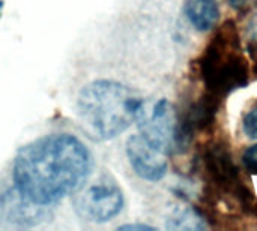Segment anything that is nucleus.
I'll return each instance as SVG.
<instances>
[{
	"instance_id": "nucleus-1",
	"label": "nucleus",
	"mask_w": 257,
	"mask_h": 231,
	"mask_svg": "<svg viewBox=\"0 0 257 231\" xmlns=\"http://www.w3.org/2000/svg\"><path fill=\"white\" fill-rule=\"evenodd\" d=\"M92 170L89 149L71 134H51L24 146L12 164V188L30 203L51 207L75 194Z\"/></svg>"
},
{
	"instance_id": "nucleus-2",
	"label": "nucleus",
	"mask_w": 257,
	"mask_h": 231,
	"mask_svg": "<svg viewBox=\"0 0 257 231\" xmlns=\"http://www.w3.org/2000/svg\"><path fill=\"white\" fill-rule=\"evenodd\" d=\"M143 101L126 86L98 80L81 89L78 95V114L83 126L101 138L108 140L126 131L137 120Z\"/></svg>"
},
{
	"instance_id": "nucleus-3",
	"label": "nucleus",
	"mask_w": 257,
	"mask_h": 231,
	"mask_svg": "<svg viewBox=\"0 0 257 231\" xmlns=\"http://www.w3.org/2000/svg\"><path fill=\"white\" fill-rule=\"evenodd\" d=\"M200 75L209 92L221 96L248 83V66L239 53L238 35L232 21L214 36L199 60Z\"/></svg>"
},
{
	"instance_id": "nucleus-4",
	"label": "nucleus",
	"mask_w": 257,
	"mask_h": 231,
	"mask_svg": "<svg viewBox=\"0 0 257 231\" xmlns=\"http://www.w3.org/2000/svg\"><path fill=\"white\" fill-rule=\"evenodd\" d=\"M136 122H139L140 134L166 155L185 149L191 140V135L178 122L175 107L167 99H160L151 110L143 104Z\"/></svg>"
},
{
	"instance_id": "nucleus-5",
	"label": "nucleus",
	"mask_w": 257,
	"mask_h": 231,
	"mask_svg": "<svg viewBox=\"0 0 257 231\" xmlns=\"http://www.w3.org/2000/svg\"><path fill=\"white\" fill-rule=\"evenodd\" d=\"M77 213L90 222H107L117 216L123 207V195L108 176H102L87 186H81L74 198Z\"/></svg>"
},
{
	"instance_id": "nucleus-6",
	"label": "nucleus",
	"mask_w": 257,
	"mask_h": 231,
	"mask_svg": "<svg viewBox=\"0 0 257 231\" xmlns=\"http://www.w3.org/2000/svg\"><path fill=\"white\" fill-rule=\"evenodd\" d=\"M126 155L133 170L142 179L149 182H158L166 176V153L151 144L142 134L128 138Z\"/></svg>"
},
{
	"instance_id": "nucleus-7",
	"label": "nucleus",
	"mask_w": 257,
	"mask_h": 231,
	"mask_svg": "<svg viewBox=\"0 0 257 231\" xmlns=\"http://www.w3.org/2000/svg\"><path fill=\"white\" fill-rule=\"evenodd\" d=\"M205 167L211 180L217 186L227 192H232L233 195L242 185L232 155L223 143L209 144L205 152Z\"/></svg>"
},
{
	"instance_id": "nucleus-8",
	"label": "nucleus",
	"mask_w": 257,
	"mask_h": 231,
	"mask_svg": "<svg viewBox=\"0 0 257 231\" xmlns=\"http://www.w3.org/2000/svg\"><path fill=\"white\" fill-rule=\"evenodd\" d=\"M48 207H41L24 197H21L14 188L0 194V218L17 225H36L48 219Z\"/></svg>"
},
{
	"instance_id": "nucleus-9",
	"label": "nucleus",
	"mask_w": 257,
	"mask_h": 231,
	"mask_svg": "<svg viewBox=\"0 0 257 231\" xmlns=\"http://www.w3.org/2000/svg\"><path fill=\"white\" fill-rule=\"evenodd\" d=\"M218 99H220L218 95L208 92L206 95H203L197 102H194L190 107L185 119L181 123H182V128L191 137L196 131H205L206 128H209L214 123L218 107H220Z\"/></svg>"
},
{
	"instance_id": "nucleus-10",
	"label": "nucleus",
	"mask_w": 257,
	"mask_h": 231,
	"mask_svg": "<svg viewBox=\"0 0 257 231\" xmlns=\"http://www.w3.org/2000/svg\"><path fill=\"white\" fill-rule=\"evenodd\" d=\"M185 11L191 24L200 32L211 30L220 18V9L215 0H188Z\"/></svg>"
},
{
	"instance_id": "nucleus-11",
	"label": "nucleus",
	"mask_w": 257,
	"mask_h": 231,
	"mask_svg": "<svg viewBox=\"0 0 257 231\" xmlns=\"http://www.w3.org/2000/svg\"><path fill=\"white\" fill-rule=\"evenodd\" d=\"M169 228L176 230H202L205 228L199 213L193 209H184L170 218Z\"/></svg>"
},
{
	"instance_id": "nucleus-12",
	"label": "nucleus",
	"mask_w": 257,
	"mask_h": 231,
	"mask_svg": "<svg viewBox=\"0 0 257 231\" xmlns=\"http://www.w3.org/2000/svg\"><path fill=\"white\" fill-rule=\"evenodd\" d=\"M242 128L245 135H248L253 140H257V104L251 107V110L245 114Z\"/></svg>"
},
{
	"instance_id": "nucleus-13",
	"label": "nucleus",
	"mask_w": 257,
	"mask_h": 231,
	"mask_svg": "<svg viewBox=\"0 0 257 231\" xmlns=\"http://www.w3.org/2000/svg\"><path fill=\"white\" fill-rule=\"evenodd\" d=\"M242 162L248 173L257 174V144L248 147L242 155Z\"/></svg>"
},
{
	"instance_id": "nucleus-14",
	"label": "nucleus",
	"mask_w": 257,
	"mask_h": 231,
	"mask_svg": "<svg viewBox=\"0 0 257 231\" xmlns=\"http://www.w3.org/2000/svg\"><path fill=\"white\" fill-rule=\"evenodd\" d=\"M119 230H155L151 225H143V224H130V225H122Z\"/></svg>"
},
{
	"instance_id": "nucleus-15",
	"label": "nucleus",
	"mask_w": 257,
	"mask_h": 231,
	"mask_svg": "<svg viewBox=\"0 0 257 231\" xmlns=\"http://www.w3.org/2000/svg\"><path fill=\"white\" fill-rule=\"evenodd\" d=\"M230 2V5L233 6V8H241L247 0H229Z\"/></svg>"
},
{
	"instance_id": "nucleus-16",
	"label": "nucleus",
	"mask_w": 257,
	"mask_h": 231,
	"mask_svg": "<svg viewBox=\"0 0 257 231\" xmlns=\"http://www.w3.org/2000/svg\"><path fill=\"white\" fill-rule=\"evenodd\" d=\"M2 8H3V2L0 0V14H2Z\"/></svg>"
}]
</instances>
